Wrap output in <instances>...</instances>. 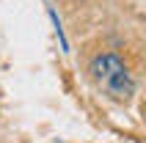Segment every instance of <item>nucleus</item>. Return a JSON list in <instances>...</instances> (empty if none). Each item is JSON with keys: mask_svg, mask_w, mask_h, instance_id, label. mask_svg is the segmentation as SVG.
I'll return each mask as SVG.
<instances>
[{"mask_svg": "<svg viewBox=\"0 0 146 143\" xmlns=\"http://www.w3.org/2000/svg\"><path fill=\"white\" fill-rule=\"evenodd\" d=\"M91 74H94V80H97L113 99H130L132 91H135V83H132L130 72H127V66H124V61L119 55H110V52H108V55L94 58Z\"/></svg>", "mask_w": 146, "mask_h": 143, "instance_id": "obj_1", "label": "nucleus"}]
</instances>
